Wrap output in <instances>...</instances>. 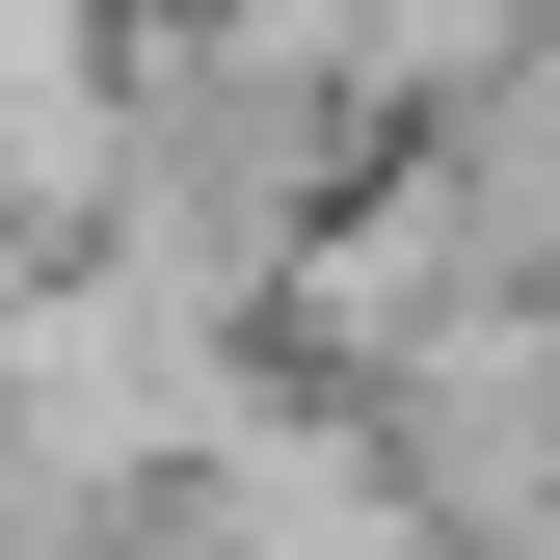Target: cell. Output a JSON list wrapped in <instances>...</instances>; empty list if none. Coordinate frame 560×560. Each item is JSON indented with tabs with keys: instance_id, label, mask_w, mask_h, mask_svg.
Listing matches in <instances>:
<instances>
[{
	"instance_id": "cell-2",
	"label": "cell",
	"mask_w": 560,
	"mask_h": 560,
	"mask_svg": "<svg viewBox=\"0 0 560 560\" xmlns=\"http://www.w3.org/2000/svg\"><path fill=\"white\" fill-rule=\"evenodd\" d=\"M161 560H454V508H428V454H400V400L267 374L214 428V480L161 508Z\"/></svg>"
},
{
	"instance_id": "cell-3",
	"label": "cell",
	"mask_w": 560,
	"mask_h": 560,
	"mask_svg": "<svg viewBox=\"0 0 560 560\" xmlns=\"http://www.w3.org/2000/svg\"><path fill=\"white\" fill-rule=\"evenodd\" d=\"M534 27H560V0H534Z\"/></svg>"
},
{
	"instance_id": "cell-1",
	"label": "cell",
	"mask_w": 560,
	"mask_h": 560,
	"mask_svg": "<svg viewBox=\"0 0 560 560\" xmlns=\"http://www.w3.org/2000/svg\"><path fill=\"white\" fill-rule=\"evenodd\" d=\"M267 374H294V347H267L241 267H187V241H54L27 294H0V480H27V508H187Z\"/></svg>"
}]
</instances>
